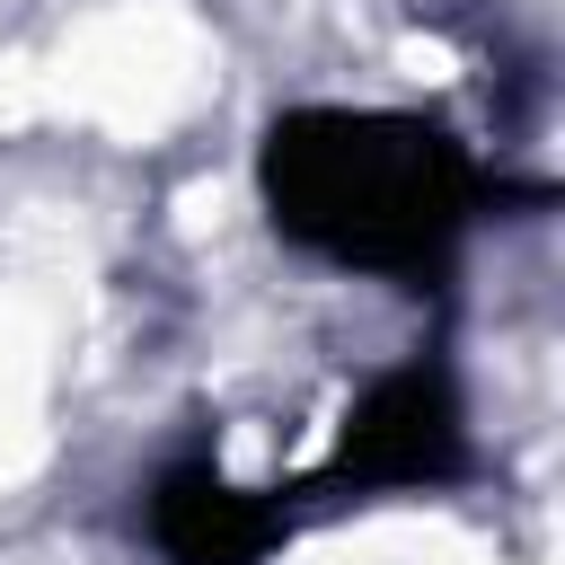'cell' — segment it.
<instances>
[{
  "mask_svg": "<svg viewBox=\"0 0 565 565\" xmlns=\"http://www.w3.org/2000/svg\"><path fill=\"white\" fill-rule=\"evenodd\" d=\"M265 212L282 238L362 265V274H424L477 212L468 150L424 115L380 106H291L265 132Z\"/></svg>",
  "mask_w": 565,
  "mask_h": 565,
  "instance_id": "1",
  "label": "cell"
},
{
  "mask_svg": "<svg viewBox=\"0 0 565 565\" xmlns=\"http://www.w3.org/2000/svg\"><path fill=\"white\" fill-rule=\"evenodd\" d=\"M459 450H468V433H459L450 371L441 362H397L344 415V441H335L327 486H441L459 468Z\"/></svg>",
  "mask_w": 565,
  "mask_h": 565,
  "instance_id": "2",
  "label": "cell"
},
{
  "mask_svg": "<svg viewBox=\"0 0 565 565\" xmlns=\"http://www.w3.org/2000/svg\"><path fill=\"white\" fill-rule=\"evenodd\" d=\"M150 539H159L177 565H256V556L282 539V503H265V494L230 486L221 468L185 459V468H168L159 494H150Z\"/></svg>",
  "mask_w": 565,
  "mask_h": 565,
  "instance_id": "3",
  "label": "cell"
}]
</instances>
